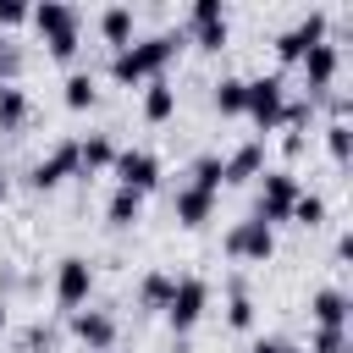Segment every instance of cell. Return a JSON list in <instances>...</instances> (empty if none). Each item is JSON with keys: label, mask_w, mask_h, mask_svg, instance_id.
Masks as SVG:
<instances>
[{"label": "cell", "mask_w": 353, "mask_h": 353, "mask_svg": "<svg viewBox=\"0 0 353 353\" xmlns=\"http://www.w3.org/2000/svg\"><path fill=\"white\" fill-rule=\"evenodd\" d=\"M132 28H138V17H132V6H105V11H99V39L110 44V55L132 44Z\"/></svg>", "instance_id": "16"}, {"label": "cell", "mask_w": 353, "mask_h": 353, "mask_svg": "<svg viewBox=\"0 0 353 353\" xmlns=\"http://www.w3.org/2000/svg\"><path fill=\"white\" fill-rule=\"evenodd\" d=\"M88 292H94V265H88L83 254H66V259L55 265V303L72 314V309L88 303Z\"/></svg>", "instance_id": "7"}, {"label": "cell", "mask_w": 353, "mask_h": 353, "mask_svg": "<svg viewBox=\"0 0 353 353\" xmlns=\"http://www.w3.org/2000/svg\"><path fill=\"white\" fill-rule=\"evenodd\" d=\"M72 336L88 353H110L116 347V314L110 309H72Z\"/></svg>", "instance_id": "12"}, {"label": "cell", "mask_w": 353, "mask_h": 353, "mask_svg": "<svg viewBox=\"0 0 353 353\" xmlns=\"http://www.w3.org/2000/svg\"><path fill=\"white\" fill-rule=\"evenodd\" d=\"M77 165H83V176L110 171V165H116V138H110V132H88V138H77Z\"/></svg>", "instance_id": "17"}, {"label": "cell", "mask_w": 353, "mask_h": 353, "mask_svg": "<svg viewBox=\"0 0 353 353\" xmlns=\"http://www.w3.org/2000/svg\"><path fill=\"white\" fill-rule=\"evenodd\" d=\"M17 22H28V6L22 0H0V28H17Z\"/></svg>", "instance_id": "32"}, {"label": "cell", "mask_w": 353, "mask_h": 353, "mask_svg": "<svg viewBox=\"0 0 353 353\" xmlns=\"http://www.w3.org/2000/svg\"><path fill=\"white\" fill-rule=\"evenodd\" d=\"M281 110H287V83L276 72L270 77H243V116L259 132H276L281 127Z\"/></svg>", "instance_id": "2"}, {"label": "cell", "mask_w": 353, "mask_h": 353, "mask_svg": "<svg viewBox=\"0 0 353 353\" xmlns=\"http://www.w3.org/2000/svg\"><path fill=\"white\" fill-rule=\"evenodd\" d=\"M188 33L199 50H221L226 44V6L221 0H193L188 6Z\"/></svg>", "instance_id": "10"}, {"label": "cell", "mask_w": 353, "mask_h": 353, "mask_svg": "<svg viewBox=\"0 0 353 353\" xmlns=\"http://www.w3.org/2000/svg\"><path fill=\"white\" fill-rule=\"evenodd\" d=\"M66 176H83V165H77V138H61L44 160H33L28 188H33V193H50V188H61Z\"/></svg>", "instance_id": "5"}, {"label": "cell", "mask_w": 353, "mask_h": 353, "mask_svg": "<svg viewBox=\"0 0 353 353\" xmlns=\"http://www.w3.org/2000/svg\"><path fill=\"white\" fill-rule=\"evenodd\" d=\"M210 105H215L221 116H243V77H221L215 94H210Z\"/></svg>", "instance_id": "25"}, {"label": "cell", "mask_w": 353, "mask_h": 353, "mask_svg": "<svg viewBox=\"0 0 353 353\" xmlns=\"http://www.w3.org/2000/svg\"><path fill=\"white\" fill-rule=\"evenodd\" d=\"M176 50H182V39H176V33L138 39V44H127V50H116V55H110V77H116L121 88H143L149 77H160V72L176 61Z\"/></svg>", "instance_id": "1"}, {"label": "cell", "mask_w": 353, "mask_h": 353, "mask_svg": "<svg viewBox=\"0 0 353 353\" xmlns=\"http://www.w3.org/2000/svg\"><path fill=\"white\" fill-rule=\"evenodd\" d=\"M171 287H176V276H171V270H149V276L138 281V303L165 314V303H171Z\"/></svg>", "instance_id": "22"}, {"label": "cell", "mask_w": 353, "mask_h": 353, "mask_svg": "<svg viewBox=\"0 0 353 353\" xmlns=\"http://www.w3.org/2000/svg\"><path fill=\"white\" fill-rule=\"evenodd\" d=\"M61 99H66V110H94V99H99V88H94V72H66V83H61Z\"/></svg>", "instance_id": "20"}, {"label": "cell", "mask_w": 353, "mask_h": 353, "mask_svg": "<svg viewBox=\"0 0 353 353\" xmlns=\"http://www.w3.org/2000/svg\"><path fill=\"white\" fill-rule=\"evenodd\" d=\"M248 353H287V342H281V336H259Z\"/></svg>", "instance_id": "34"}, {"label": "cell", "mask_w": 353, "mask_h": 353, "mask_svg": "<svg viewBox=\"0 0 353 353\" xmlns=\"http://www.w3.org/2000/svg\"><path fill=\"white\" fill-rule=\"evenodd\" d=\"M254 176H265V138H248L221 160V182H254Z\"/></svg>", "instance_id": "13"}, {"label": "cell", "mask_w": 353, "mask_h": 353, "mask_svg": "<svg viewBox=\"0 0 353 353\" xmlns=\"http://www.w3.org/2000/svg\"><path fill=\"white\" fill-rule=\"evenodd\" d=\"M171 215H176V226H188V232H199L210 215H215V193H199V188H176V199H171Z\"/></svg>", "instance_id": "14"}, {"label": "cell", "mask_w": 353, "mask_h": 353, "mask_svg": "<svg viewBox=\"0 0 353 353\" xmlns=\"http://www.w3.org/2000/svg\"><path fill=\"white\" fill-rule=\"evenodd\" d=\"M287 221H292V226H320V221H325V199H320V193H298Z\"/></svg>", "instance_id": "28"}, {"label": "cell", "mask_w": 353, "mask_h": 353, "mask_svg": "<svg viewBox=\"0 0 353 353\" xmlns=\"http://www.w3.org/2000/svg\"><path fill=\"white\" fill-rule=\"evenodd\" d=\"M303 83H309V105L320 99V94H331V83H336V72H342V50L331 44V39H320V44H309L303 50Z\"/></svg>", "instance_id": "8"}, {"label": "cell", "mask_w": 353, "mask_h": 353, "mask_svg": "<svg viewBox=\"0 0 353 353\" xmlns=\"http://www.w3.org/2000/svg\"><path fill=\"white\" fill-rule=\"evenodd\" d=\"M281 149H287V160H292V154H303V132H287V138H281Z\"/></svg>", "instance_id": "35"}, {"label": "cell", "mask_w": 353, "mask_h": 353, "mask_svg": "<svg viewBox=\"0 0 353 353\" xmlns=\"http://www.w3.org/2000/svg\"><path fill=\"white\" fill-rule=\"evenodd\" d=\"M298 193H303L298 176H292L287 165H276V171H265V182H259V204H254V215H259L265 226H276V221L292 215V199H298Z\"/></svg>", "instance_id": "4"}, {"label": "cell", "mask_w": 353, "mask_h": 353, "mask_svg": "<svg viewBox=\"0 0 353 353\" xmlns=\"http://www.w3.org/2000/svg\"><path fill=\"white\" fill-rule=\"evenodd\" d=\"M44 50H50L55 61H77V50H83V28H61V33H50Z\"/></svg>", "instance_id": "29"}, {"label": "cell", "mask_w": 353, "mask_h": 353, "mask_svg": "<svg viewBox=\"0 0 353 353\" xmlns=\"http://www.w3.org/2000/svg\"><path fill=\"white\" fill-rule=\"evenodd\" d=\"M226 254H232V259H248V265H265V259L276 254V226H265L259 215L237 221V226L226 232Z\"/></svg>", "instance_id": "6"}, {"label": "cell", "mask_w": 353, "mask_h": 353, "mask_svg": "<svg viewBox=\"0 0 353 353\" xmlns=\"http://www.w3.org/2000/svg\"><path fill=\"white\" fill-rule=\"evenodd\" d=\"M6 320H11V314H6V303H0V331H6Z\"/></svg>", "instance_id": "37"}, {"label": "cell", "mask_w": 353, "mask_h": 353, "mask_svg": "<svg viewBox=\"0 0 353 353\" xmlns=\"http://www.w3.org/2000/svg\"><path fill=\"white\" fill-rule=\"evenodd\" d=\"M22 121H28V94L17 83H6L0 88V132H22Z\"/></svg>", "instance_id": "23"}, {"label": "cell", "mask_w": 353, "mask_h": 353, "mask_svg": "<svg viewBox=\"0 0 353 353\" xmlns=\"http://www.w3.org/2000/svg\"><path fill=\"white\" fill-rule=\"evenodd\" d=\"M204 309H210V281H204V276H176L171 303H165L171 331H176V336H182V331H193V325L204 320Z\"/></svg>", "instance_id": "3"}, {"label": "cell", "mask_w": 353, "mask_h": 353, "mask_svg": "<svg viewBox=\"0 0 353 353\" xmlns=\"http://www.w3.org/2000/svg\"><path fill=\"white\" fill-rule=\"evenodd\" d=\"M287 353H309V347H287Z\"/></svg>", "instance_id": "38"}, {"label": "cell", "mask_w": 353, "mask_h": 353, "mask_svg": "<svg viewBox=\"0 0 353 353\" xmlns=\"http://www.w3.org/2000/svg\"><path fill=\"white\" fill-rule=\"evenodd\" d=\"M347 292L342 287H320L314 298H309V314H314V325H347Z\"/></svg>", "instance_id": "19"}, {"label": "cell", "mask_w": 353, "mask_h": 353, "mask_svg": "<svg viewBox=\"0 0 353 353\" xmlns=\"http://www.w3.org/2000/svg\"><path fill=\"white\" fill-rule=\"evenodd\" d=\"M309 353H353L347 325H320V331H314V342H309Z\"/></svg>", "instance_id": "30"}, {"label": "cell", "mask_w": 353, "mask_h": 353, "mask_svg": "<svg viewBox=\"0 0 353 353\" xmlns=\"http://www.w3.org/2000/svg\"><path fill=\"white\" fill-rule=\"evenodd\" d=\"M188 188H199V193H215V199H221V154H199V160L188 165Z\"/></svg>", "instance_id": "24"}, {"label": "cell", "mask_w": 353, "mask_h": 353, "mask_svg": "<svg viewBox=\"0 0 353 353\" xmlns=\"http://www.w3.org/2000/svg\"><path fill=\"white\" fill-rule=\"evenodd\" d=\"M22 347H28V353H39V347H50V331H44V325H33V331L22 336Z\"/></svg>", "instance_id": "33"}, {"label": "cell", "mask_w": 353, "mask_h": 353, "mask_svg": "<svg viewBox=\"0 0 353 353\" xmlns=\"http://www.w3.org/2000/svg\"><path fill=\"white\" fill-rule=\"evenodd\" d=\"M320 132H325V154H331L336 165H347V154H353V127H347V121H325Z\"/></svg>", "instance_id": "26"}, {"label": "cell", "mask_w": 353, "mask_h": 353, "mask_svg": "<svg viewBox=\"0 0 353 353\" xmlns=\"http://www.w3.org/2000/svg\"><path fill=\"white\" fill-rule=\"evenodd\" d=\"M28 22L50 39V33H61V28H83V11L66 6V0H44V6H28Z\"/></svg>", "instance_id": "15"}, {"label": "cell", "mask_w": 353, "mask_h": 353, "mask_svg": "<svg viewBox=\"0 0 353 353\" xmlns=\"http://www.w3.org/2000/svg\"><path fill=\"white\" fill-rule=\"evenodd\" d=\"M17 66H22V55L11 50V39H0V88H6L11 77H17Z\"/></svg>", "instance_id": "31"}, {"label": "cell", "mask_w": 353, "mask_h": 353, "mask_svg": "<svg viewBox=\"0 0 353 353\" xmlns=\"http://www.w3.org/2000/svg\"><path fill=\"white\" fill-rule=\"evenodd\" d=\"M6 193H11V182H6V171H0V204H6Z\"/></svg>", "instance_id": "36"}, {"label": "cell", "mask_w": 353, "mask_h": 353, "mask_svg": "<svg viewBox=\"0 0 353 353\" xmlns=\"http://www.w3.org/2000/svg\"><path fill=\"white\" fill-rule=\"evenodd\" d=\"M171 116H176V88H171L165 77H149V83H143V121L160 127V121H171Z\"/></svg>", "instance_id": "18"}, {"label": "cell", "mask_w": 353, "mask_h": 353, "mask_svg": "<svg viewBox=\"0 0 353 353\" xmlns=\"http://www.w3.org/2000/svg\"><path fill=\"white\" fill-rule=\"evenodd\" d=\"M143 215V193H132V188H116L110 199H105V221L110 226H132Z\"/></svg>", "instance_id": "21"}, {"label": "cell", "mask_w": 353, "mask_h": 353, "mask_svg": "<svg viewBox=\"0 0 353 353\" xmlns=\"http://www.w3.org/2000/svg\"><path fill=\"white\" fill-rule=\"evenodd\" d=\"M116 188H132V193H149L160 188V154L154 149H116Z\"/></svg>", "instance_id": "9"}, {"label": "cell", "mask_w": 353, "mask_h": 353, "mask_svg": "<svg viewBox=\"0 0 353 353\" xmlns=\"http://www.w3.org/2000/svg\"><path fill=\"white\" fill-rule=\"evenodd\" d=\"M226 325H232V331H248V325H254V298H248V287H243V281H232V303H226Z\"/></svg>", "instance_id": "27"}, {"label": "cell", "mask_w": 353, "mask_h": 353, "mask_svg": "<svg viewBox=\"0 0 353 353\" xmlns=\"http://www.w3.org/2000/svg\"><path fill=\"white\" fill-rule=\"evenodd\" d=\"M325 39V11H309L303 22H292V28H281L276 33V61L281 66H292V61H303V50L309 44H320Z\"/></svg>", "instance_id": "11"}]
</instances>
